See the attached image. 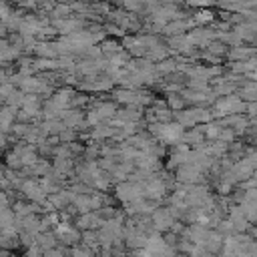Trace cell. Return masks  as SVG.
Listing matches in <instances>:
<instances>
[{"instance_id":"6da1fadb","label":"cell","mask_w":257,"mask_h":257,"mask_svg":"<svg viewBox=\"0 0 257 257\" xmlns=\"http://www.w3.org/2000/svg\"><path fill=\"white\" fill-rule=\"evenodd\" d=\"M149 131H151V135L155 137V141L165 143V145H175V147L181 145V143H183V137H185V128H183L177 120L149 124Z\"/></svg>"},{"instance_id":"7a4b0ae2","label":"cell","mask_w":257,"mask_h":257,"mask_svg":"<svg viewBox=\"0 0 257 257\" xmlns=\"http://www.w3.org/2000/svg\"><path fill=\"white\" fill-rule=\"evenodd\" d=\"M114 195L118 201H122L124 205H131L135 201L145 199V183H137V181H124L118 183L114 187Z\"/></svg>"},{"instance_id":"3957f363","label":"cell","mask_w":257,"mask_h":257,"mask_svg":"<svg viewBox=\"0 0 257 257\" xmlns=\"http://www.w3.org/2000/svg\"><path fill=\"white\" fill-rule=\"evenodd\" d=\"M116 114V106L112 102H96L88 112H86V124L92 128L98 124H104L106 120H112Z\"/></svg>"},{"instance_id":"277c9868","label":"cell","mask_w":257,"mask_h":257,"mask_svg":"<svg viewBox=\"0 0 257 257\" xmlns=\"http://www.w3.org/2000/svg\"><path fill=\"white\" fill-rule=\"evenodd\" d=\"M20 193H24V197H26V201H30V203H36V205H44L46 203V199H48V195L42 191V187H40V183L36 181V179H22V183H20Z\"/></svg>"},{"instance_id":"5b68a950","label":"cell","mask_w":257,"mask_h":257,"mask_svg":"<svg viewBox=\"0 0 257 257\" xmlns=\"http://www.w3.org/2000/svg\"><path fill=\"white\" fill-rule=\"evenodd\" d=\"M151 223H153V229L161 233V231H171L177 221H175V213L169 207H157L151 213Z\"/></svg>"},{"instance_id":"8992f818","label":"cell","mask_w":257,"mask_h":257,"mask_svg":"<svg viewBox=\"0 0 257 257\" xmlns=\"http://www.w3.org/2000/svg\"><path fill=\"white\" fill-rule=\"evenodd\" d=\"M52 233H54L56 241H62L64 245H70V247H76L82 241V233L70 223H58Z\"/></svg>"},{"instance_id":"52a82bcc","label":"cell","mask_w":257,"mask_h":257,"mask_svg":"<svg viewBox=\"0 0 257 257\" xmlns=\"http://www.w3.org/2000/svg\"><path fill=\"white\" fill-rule=\"evenodd\" d=\"M201 175H203V171H201L197 165H193V163L181 165V167L177 169V173H175L177 181H179L181 185H187V187H193L195 183H199V181H201Z\"/></svg>"},{"instance_id":"ba28073f","label":"cell","mask_w":257,"mask_h":257,"mask_svg":"<svg viewBox=\"0 0 257 257\" xmlns=\"http://www.w3.org/2000/svg\"><path fill=\"white\" fill-rule=\"evenodd\" d=\"M167 193V183L159 177H151L147 183H145V199L147 201H153V203H161L163 197Z\"/></svg>"},{"instance_id":"9c48e42d","label":"cell","mask_w":257,"mask_h":257,"mask_svg":"<svg viewBox=\"0 0 257 257\" xmlns=\"http://www.w3.org/2000/svg\"><path fill=\"white\" fill-rule=\"evenodd\" d=\"M104 225V219L96 213V211H90V213H84V215H78L76 217V229L78 231H96V229H100Z\"/></svg>"},{"instance_id":"30bf717a","label":"cell","mask_w":257,"mask_h":257,"mask_svg":"<svg viewBox=\"0 0 257 257\" xmlns=\"http://www.w3.org/2000/svg\"><path fill=\"white\" fill-rule=\"evenodd\" d=\"M245 108H247V104L237 96H225L223 100L217 102V110H219L217 114H235V112H241Z\"/></svg>"},{"instance_id":"8fae6325","label":"cell","mask_w":257,"mask_h":257,"mask_svg":"<svg viewBox=\"0 0 257 257\" xmlns=\"http://www.w3.org/2000/svg\"><path fill=\"white\" fill-rule=\"evenodd\" d=\"M12 211L16 213L18 219H24V217L36 215V213L40 211V205L30 203V201H14V203H12Z\"/></svg>"},{"instance_id":"7c38bea8","label":"cell","mask_w":257,"mask_h":257,"mask_svg":"<svg viewBox=\"0 0 257 257\" xmlns=\"http://www.w3.org/2000/svg\"><path fill=\"white\" fill-rule=\"evenodd\" d=\"M253 171H255V169H253V163H251L249 159H243V161H239V163H235V165L231 167V175L235 177V181H237V179H241V181H243V179H249V177L253 175Z\"/></svg>"},{"instance_id":"4fadbf2b","label":"cell","mask_w":257,"mask_h":257,"mask_svg":"<svg viewBox=\"0 0 257 257\" xmlns=\"http://www.w3.org/2000/svg\"><path fill=\"white\" fill-rule=\"evenodd\" d=\"M34 54H36L38 58H46V60H54V58L58 56L54 42H48V40L36 42V46H34Z\"/></svg>"},{"instance_id":"5bb4252c","label":"cell","mask_w":257,"mask_h":257,"mask_svg":"<svg viewBox=\"0 0 257 257\" xmlns=\"http://www.w3.org/2000/svg\"><path fill=\"white\" fill-rule=\"evenodd\" d=\"M229 223L233 225L235 231H245L247 225H249V219L245 217V213L241 211V207H233L229 211Z\"/></svg>"},{"instance_id":"9a60e30c","label":"cell","mask_w":257,"mask_h":257,"mask_svg":"<svg viewBox=\"0 0 257 257\" xmlns=\"http://www.w3.org/2000/svg\"><path fill=\"white\" fill-rule=\"evenodd\" d=\"M60 120L64 122L66 128H76V126H80V122H82V112H80L78 108H68V110H64V112L60 114Z\"/></svg>"},{"instance_id":"2e32d148","label":"cell","mask_w":257,"mask_h":257,"mask_svg":"<svg viewBox=\"0 0 257 257\" xmlns=\"http://www.w3.org/2000/svg\"><path fill=\"white\" fill-rule=\"evenodd\" d=\"M175 118H177V122L183 126V128H187V126H195L199 120H197V108H183V110H179V112H175Z\"/></svg>"},{"instance_id":"e0dca14e","label":"cell","mask_w":257,"mask_h":257,"mask_svg":"<svg viewBox=\"0 0 257 257\" xmlns=\"http://www.w3.org/2000/svg\"><path fill=\"white\" fill-rule=\"evenodd\" d=\"M34 245H38L40 251L46 253V251H50V249H56V237H54L52 231H48V233H40V235L36 237V243H34Z\"/></svg>"},{"instance_id":"ac0fdd59","label":"cell","mask_w":257,"mask_h":257,"mask_svg":"<svg viewBox=\"0 0 257 257\" xmlns=\"http://www.w3.org/2000/svg\"><path fill=\"white\" fill-rule=\"evenodd\" d=\"M191 24H193V20H191V22H189V20H173V22H169V24L165 26V32L171 34V36H183L185 30H187Z\"/></svg>"},{"instance_id":"d6986e66","label":"cell","mask_w":257,"mask_h":257,"mask_svg":"<svg viewBox=\"0 0 257 257\" xmlns=\"http://www.w3.org/2000/svg\"><path fill=\"white\" fill-rule=\"evenodd\" d=\"M4 161H6V169H10V171H22L24 169V163H22V157H20V153L18 151H8L6 155H4Z\"/></svg>"},{"instance_id":"ffe728a7","label":"cell","mask_w":257,"mask_h":257,"mask_svg":"<svg viewBox=\"0 0 257 257\" xmlns=\"http://www.w3.org/2000/svg\"><path fill=\"white\" fill-rule=\"evenodd\" d=\"M203 137H205V133H203V128H191V131H185V137H183V145H195L197 149L203 145Z\"/></svg>"},{"instance_id":"44dd1931","label":"cell","mask_w":257,"mask_h":257,"mask_svg":"<svg viewBox=\"0 0 257 257\" xmlns=\"http://www.w3.org/2000/svg\"><path fill=\"white\" fill-rule=\"evenodd\" d=\"M223 243H225V239L221 237V233L211 231V235H209V239H207V243H205V249L213 255V253H217V251L223 249Z\"/></svg>"},{"instance_id":"7402d4cb","label":"cell","mask_w":257,"mask_h":257,"mask_svg":"<svg viewBox=\"0 0 257 257\" xmlns=\"http://www.w3.org/2000/svg\"><path fill=\"white\" fill-rule=\"evenodd\" d=\"M100 50H102V56H106V58H112V56L124 52V48H122L116 40H104V42L100 44Z\"/></svg>"},{"instance_id":"603a6c76","label":"cell","mask_w":257,"mask_h":257,"mask_svg":"<svg viewBox=\"0 0 257 257\" xmlns=\"http://www.w3.org/2000/svg\"><path fill=\"white\" fill-rule=\"evenodd\" d=\"M116 133H118V128H114L110 124H98L90 131V137L92 139H108V137H116Z\"/></svg>"},{"instance_id":"cb8c5ba5","label":"cell","mask_w":257,"mask_h":257,"mask_svg":"<svg viewBox=\"0 0 257 257\" xmlns=\"http://www.w3.org/2000/svg\"><path fill=\"white\" fill-rule=\"evenodd\" d=\"M20 245V235L0 233V251H14Z\"/></svg>"},{"instance_id":"d4e9b609","label":"cell","mask_w":257,"mask_h":257,"mask_svg":"<svg viewBox=\"0 0 257 257\" xmlns=\"http://www.w3.org/2000/svg\"><path fill=\"white\" fill-rule=\"evenodd\" d=\"M167 106L171 112H179L185 108V98L181 94H169L167 96Z\"/></svg>"},{"instance_id":"484cf974","label":"cell","mask_w":257,"mask_h":257,"mask_svg":"<svg viewBox=\"0 0 257 257\" xmlns=\"http://www.w3.org/2000/svg\"><path fill=\"white\" fill-rule=\"evenodd\" d=\"M175 70H177V60L167 58V60H163V62L157 64V74H171Z\"/></svg>"},{"instance_id":"4316f807","label":"cell","mask_w":257,"mask_h":257,"mask_svg":"<svg viewBox=\"0 0 257 257\" xmlns=\"http://www.w3.org/2000/svg\"><path fill=\"white\" fill-rule=\"evenodd\" d=\"M221 131H223V126L217 124V122H207V124L203 126V133H205V137H209V139H219Z\"/></svg>"},{"instance_id":"83f0119b","label":"cell","mask_w":257,"mask_h":257,"mask_svg":"<svg viewBox=\"0 0 257 257\" xmlns=\"http://www.w3.org/2000/svg\"><path fill=\"white\" fill-rule=\"evenodd\" d=\"M14 90H16L14 84H10V82H2V84H0V102L6 104V100L10 98V94H12Z\"/></svg>"},{"instance_id":"f1b7e54d","label":"cell","mask_w":257,"mask_h":257,"mask_svg":"<svg viewBox=\"0 0 257 257\" xmlns=\"http://www.w3.org/2000/svg\"><path fill=\"white\" fill-rule=\"evenodd\" d=\"M245 98H249V100H255L257 98V82H251V84H247L245 88H243V92H241Z\"/></svg>"},{"instance_id":"f546056e","label":"cell","mask_w":257,"mask_h":257,"mask_svg":"<svg viewBox=\"0 0 257 257\" xmlns=\"http://www.w3.org/2000/svg\"><path fill=\"white\" fill-rule=\"evenodd\" d=\"M42 257H64V251L62 249H50V251H46V253H42Z\"/></svg>"},{"instance_id":"4dcf8cb0","label":"cell","mask_w":257,"mask_h":257,"mask_svg":"<svg viewBox=\"0 0 257 257\" xmlns=\"http://www.w3.org/2000/svg\"><path fill=\"white\" fill-rule=\"evenodd\" d=\"M124 8L126 10H145L147 6L145 4H137V2H124Z\"/></svg>"},{"instance_id":"1f68e13d","label":"cell","mask_w":257,"mask_h":257,"mask_svg":"<svg viewBox=\"0 0 257 257\" xmlns=\"http://www.w3.org/2000/svg\"><path fill=\"white\" fill-rule=\"evenodd\" d=\"M219 231H221V233H233L235 229H233V225H231L229 221H223V223L219 225Z\"/></svg>"},{"instance_id":"d6a6232c","label":"cell","mask_w":257,"mask_h":257,"mask_svg":"<svg viewBox=\"0 0 257 257\" xmlns=\"http://www.w3.org/2000/svg\"><path fill=\"white\" fill-rule=\"evenodd\" d=\"M207 20H211V14H207V12H199V14L195 16L193 22H207Z\"/></svg>"},{"instance_id":"836d02e7","label":"cell","mask_w":257,"mask_h":257,"mask_svg":"<svg viewBox=\"0 0 257 257\" xmlns=\"http://www.w3.org/2000/svg\"><path fill=\"white\" fill-rule=\"evenodd\" d=\"M8 26L4 24V22H0V40H6V36H8Z\"/></svg>"},{"instance_id":"e575fe53","label":"cell","mask_w":257,"mask_h":257,"mask_svg":"<svg viewBox=\"0 0 257 257\" xmlns=\"http://www.w3.org/2000/svg\"><path fill=\"white\" fill-rule=\"evenodd\" d=\"M247 108H249L251 112H257V102H251V104H247Z\"/></svg>"},{"instance_id":"d590c367","label":"cell","mask_w":257,"mask_h":257,"mask_svg":"<svg viewBox=\"0 0 257 257\" xmlns=\"http://www.w3.org/2000/svg\"><path fill=\"white\" fill-rule=\"evenodd\" d=\"M249 161H251V163H253V169H257V153H255V155H253V157H251V159H249Z\"/></svg>"},{"instance_id":"8d00e7d4","label":"cell","mask_w":257,"mask_h":257,"mask_svg":"<svg viewBox=\"0 0 257 257\" xmlns=\"http://www.w3.org/2000/svg\"><path fill=\"white\" fill-rule=\"evenodd\" d=\"M221 257H231V255H225V253H223V255H221Z\"/></svg>"},{"instance_id":"74e56055","label":"cell","mask_w":257,"mask_h":257,"mask_svg":"<svg viewBox=\"0 0 257 257\" xmlns=\"http://www.w3.org/2000/svg\"><path fill=\"white\" fill-rule=\"evenodd\" d=\"M255 131H257V126H255Z\"/></svg>"}]
</instances>
